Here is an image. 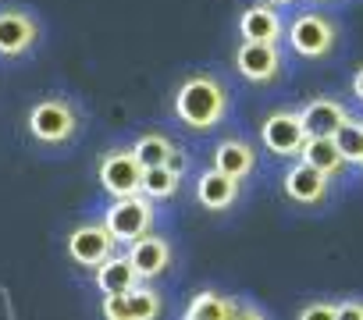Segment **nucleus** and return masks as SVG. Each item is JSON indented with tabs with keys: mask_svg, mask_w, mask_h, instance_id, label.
I'll list each match as a JSON object with an SVG mask.
<instances>
[{
	"mask_svg": "<svg viewBox=\"0 0 363 320\" xmlns=\"http://www.w3.org/2000/svg\"><path fill=\"white\" fill-rule=\"evenodd\" d=\"M171 110L189 132H214L225 125V118L232 110V93L218 75L196 72L189 79H182V86L174 89Z\"/></svg>",
	"mask_w": 363,
	"mask_h": 320,
	"instance_id": "1",
	"label": "nucleus"
},
{
	"mask_svg": "<svg viewBox=\"0 0 363 320\" xmlns=\"http://www.w3.org/2000/svg\"><path fill=\"white\" fill-rule=\"evenodd\" d=\"M285 43L303 61H324L338 47V25L320 11H303L285 25Z\"/></svg>",
	"mask_w": 363,
	"mask_h": 320,
	"instance_id": "2",
	"label": "nucleus"
},
{
	"mask_svg": "<svg viewBox=\"0 0 363 320\" xmlns=\"http://www.w3.org/2000/svg\"><path fill=\"white\" fill-rule=\"evenodd\" d=\"M26 125H29V135L40 146H65L79 132V110L61 96H47V100L29 107Z\"/></svg>",
	"mask_w": 363,
	"mask_h": 320,
	"instance_id": "3",
	"label": "nucleus"
},
{
	"mask_svg": "<svg viewBox=\"0 0 363 320\" xmlns=\"http://www.w3.org/2000/svg\"><path fill=\"white\" fill-rule=\"evenodd\" d=\"M104 228L114 235V242H135L153 228V200H146L143 193L135 196H121L104 210Z\"/></svg>",
	"mask_w": 363,
	"mask_h": 320,
	"instance_id": "4",
	"label": "nucleus"
},
{
	"mask_svg": "<svg viewBox=\"0 0 363 320\" xmlns=\"http://www.w3.org/2000/svg\"><path fill=\"white\" fill-rule=\"evenodd\" d=\"M96 178L104 185V193L111 200H121V196H135L143 189V164L135 160L132 146L125 149H107L100 156V168H96Z\"/></svg>",
	"mask_w": 363,
	"mask_h": 320,
	"instance_id": "5",
	"label": "nucleus"
},
{
	"mask_svg": "<svg viewBox=\"0 0 363 320\" xmlns=\"http://www.w3.org/2000/svg\"><path fill=\"white\" fill-rule=\"evenodd\" d=\"M235 68L246 82L253 86H271L281 79V68H285V57H281V47L278 43H250L242 40L239 50H235Z\"/></svg>",
	"mask_w": 363,
	"mask_h": 320,
	"instance_id": "6",
	"label": "nucleus"
},
{
	"mask_svg": "<svg viewBox=\"0 0 363 320\" xmlns=\"http://www.w3.org/2000/svg\"><path fill=\"white\" fill-rule=\"evenodd\" d=\"M306 125L299 118V110H274L264 118L260 125V142L267 153L274 156H299L303 142H306Z\"/></svg>",
	"mask_w": 363,
	"mask_h": 320,
	"instance_id": "7",
	"label": "nucleus"
},
{
	"mask_svg": "<svg viewBox=\"0 0 363 320\" xmlns=\"http://www.w3.org/2000/svg\"><path fill=\"white\" fill-rule=\"evenodd\" d=\"M281 193H285V200L296 203V207H320V203H328V196H331V178H328L324 171L310 168L306 160L296 156V164L281 175Z\"/></svg>",
	"mask_w": 363,
	"mask_h": 320,
	"instance_id": "8",
	"label": "nucleus"
},
{
	"mask_svg": "<svg viewBox=\"0 0 363 320\" xmlns=\"http://www.w3.org/2000/svg\"><path fill=\"white\" fill-rule=\"evenodd\" d=\"M160 309H164V299L143 281L121 295H104V306H100L104 320H157Z\"/></svg>",
	"mask_w": 363,
	"mask_h": 320,
	"instance_id": "9",
	"label": "nucleus"
},
{
	"mask_svg": "<svg viewBox=\"0 0 363 320\" xmlns=\"http://www.w3.org/2000/svg\"><path fill=\"white\" fill-rule=\"evenodd\" d=\"M114 235L104 228V221H89V224H79L72 235H68V256L79 263V267H100L111 253H114Z\"/></svg>",
	"mask_w": 363,
	"mask_h": 320,
	"instance_id": "10",
	"label": "nucleus"
},
{
	"mask_svg": "<svg viewBox=\"0 0 363 320\" xmlns=\"http://www.w3.org/2000/svg\"><path fill=\"white\" fill-rule=\"evenodd\" d=\"M40 40V22L29 11H0V57H26Z\"/></svg>",
	"mask_w": 363,
	"mask_h": 320,
	"instance_id": "11",
	"label": "nucleus"
},
{
	"mask_svg": "<svg viewBox=\"0 0 363 320\" xmlns=\"http://www.w3.org/2000/svg\"><path fill=\"white\" fill-rule=\"evenodd\" d=\"M239 36L250 40V43H281L285 40V22H281L274 4L260 0V4H250L239 15Z\"/></svg>",
	"mask_w": 363,
	"mask_h": 320,
	"instance_id": "12",
	"label": "nucleus"
},
{
	"mask_svg": "<svg viewBox=\"0 0 363 320\" xmlns=\"http://www.w3.org/2000/svg\"><path fill=\"white\" fill-rule=\"evenodd\" d=\"M128 260H132V267L139 270L143 281H153L157 274H164L171 267V242L146 232L143 239L128 242Z\"/></svg>",
	"mask_w": 363,
	"mask_h": 320,
	"instance_id": "13",
	"label": "nucleus"
},
{
	"mask_svg": "<svg viewBox=\"0 0 363 320\" xmlns=\"http://www.w3.org/2000/svg\"><path fill=\"white\" fill-rule=\"evenodd\" d=\"M214 168H218L221 175L235 178V182H246V178L257 171V149H253V142H246V139H239V135L221 139V142L214 146Z\"/></svg>",
	"mask_w": 363,
	"mask_h": 320,
	"instance_id": "14",
	"label": "nucleus"
},
{
	"mask_svg": "<svg viewBox=\"0 0 363 320\" xmlns=\"http://www.w3.org/2000/svg\"><path fill=\"white\" fill-rule=\"evenodd\" d=\"M239 185H242V182L221 175L218 168H207V171L196 178V200H200L203 210L221 214V210H232V207H235V200H239Z\"/></svg>",
	"mask_w": 363,
	"mask_h": 320,
	"instance_id": "15",
	"label": "nucleus"
},
{
	"mask_svg": "<svg viewBox=\"0 0 363 320\" xmlns=\"http://www.w3.org/2000/svg\"><path fill=\"white\" fill-rule=\"evenodd\" d=\"M299 118H303L310 135H335L338 125L349 118V110L335 96H313V100H306L299 107Z\"/></svg>",
	"mask_w": 363,
	"mask_h": 320,
	"instance_id": "16",
	"label": "nucleus"
},
{
	"mask_svg": "<svg viewBox=\"0 0 363 320\" xmlns=\"http://www.w3.org/2000/svg\"><path fill=\"white\" fill-rule=\"evenodd\" d=\"M299 160H306V164L317 168V171H324L331 182L349 171L345 156L338 153V146H335L331 135H306V142H303V149H299Z\"/></svg>",
	"mask_w": 363,
	"mask_h": 320,
	"instance_id": "17",
	"label": "nucleus"
},
{
	"mask_svg": "<svg viewBox=\"0 0 363 320\" xmlns=\"http://www.w3.org/2000/svg\"><path fill=\"white\" fill-rule=\"evenodd\" d=\"M139 281H143V278H139V270L132 267L128 253H125V256L111 253V256L96 267V288H100L104 295H121V292L135 288Z\"/></svg>",
	"mask_w": 363,
	"mask_h": 320,
	"instance_id": "18",
	"label": "nucleus"
},
{
	"mask_svg": "<svg viewBox=\"0 0 363 320\" xmlns=\"http://www.w3.org/2000/svg\"><path fill=\"white\" fill-rule=\"evenodd\" d=\"M132 153H135V160L143 168H160V164H178V160H182L178 146L164 132H143L132 142ZM182 164H186V160H182Z\"/></svg>",
	"mask_w": 363,
	"mask_h": 320,
	"instance_id": "19",
	"label": "nucleus"
},
{
	"mask_svg": "<svg viewBox=\"0 0 363 320\" xmlns=\"http://www.w3.org/2000/svg\"><path fill=\"white\" fill-rule=\"evenodd\" d=\"M182 168L186 164H160V168H143V196L160 203V200H171L182 185Z\"/></svg>",
	"mask_w": 363,
	"mask_h": 320,
	"instance_id": "20",
	"label": "nucleus"
},
{
	"mask_svg": "<svg viewBox=\"0 0 363 320\" xmlns=\"http://www.w3.org/2000/svg\"><path fill=\"white\" fill-rule=\"evenodd\" d=\"M331 139H335V146L345 156L349 168H363V118H352L349 114Z\"/></svg>",
	"mask_w": 363,
	"mask_h": 320,
	"instance_id": "21",
	"label": "nucleus"
},
{
	"mask_svg": "<svg viewBox=\"0 0 363 320\" xmlns=\"http://www.w3.org/2000/svg\"><path fill=\"white\" fill-rule=\"evenodd\" d=\"M232 302L218 292H196L186 306V316L182 320H232Z\"/></svg>",
	"mask_w": 363,
	"mask_h": 320,
	"instance_id": "22",
	"label": "nucleus"
},
{
	"mask_svg": "<svg viewBox=\"0 0 363 320\" xmlns=\"http://www.w3.org/2000/svg\"><path fill=\"white\" fill-rule=\"evenodd\" d=\"M299 320H338V302H328V299L306 302L299 309Z\"/></svg>",
	"mask_w": 363,
	"mask_h": 320,
	"instance_id": "23",
	"label": "nucleus"
},
{
	"mask_svg": "<svg viewBox=\"0 0 363 320\" xmlns=\"http://www.w3.org/2000/svg\"><path fill=\"white\" fill-rule=\"evenodd\" d=\"M338 320H363V299L338 302Z\"/></svg>",
	"mask_w": 363,
	"mask_h": 320,
	"instance_id": "24",
	"label": "nucleus"
},
{
	"mask_svg": "<svg viewBox=\"0 0 363 320\" xmlns=\"http://www.w3.org/2000/svg\"><path fill=\"white\" fill-rule=\"evenodd\" d=\"M232 320H267V316H264L257 306H235V309H232Z\"/></svg>",
	"mask_w": 363,
	"mask_h": 320,
	"instance_id": "25",
	"label": "nucleus"
},
{
	"mask_svg": "<svg viewBox=\"0 0 363 320\" xmlns=\"http://www.w3.org/2000/svg\"><path fill=\"white\" fill-rule=\"evenodd\" d=\"M352 100H356V103L363 107V64H359V68L352 72Z\"/></svg>",
	"mask_w": 363,
	"mask_h": 320,
	"instance_id": "26",
	"label": "nucleus"
},
{
	"mask_svg": "<svg viewBox=\"0 0 363 320\" xmlns=\"http://www.w3.org/2000/svg\"><path fill=\"white\" fill-rule=\"evenodd\" d=\"M267 4H274V8H289V4H296V0H267Z\"/></svg>",
	"mask_w": 363,
	"mask_h": 320,
	"instance_id": "27",
	"label": "nucleus"
},
{
	"mask_svg": "<svg viewBox=\"0 0 363 320\" xmlns=\"http://www.w3.org/2000/svg\"><path fill=\"white\" fill-rule=\"evenodd\" d=\"M313 4H328V0H313Z\"/></svg>",
	"mask_w": 363,
	"mask_h": 320,
	"instance_id": "28",
	"label": "nucleus"
}]
</instances>
